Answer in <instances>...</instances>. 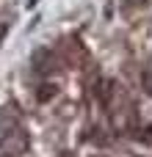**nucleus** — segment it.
<instances>
[{
    "instance_id": "f257e3e1",
    "label": "nucleus",
    "mask_w": 152,
    "mask_h": 157,
    "mask_svg": "<svg viewBox=\"0 0 152 157\" xmlns=\"http://www.w3.org/2000/svg\"><path fill=\"white\" fill-rule=\"evenodd\" d=\"M28 149V135H25V127L14 119H8L3 127H0V152L6 157H17Z\"/></svg>"
},
{
    "instance_id": "f03ea898",
    "label": "nucleus",
    "mask_w": 152,
    "mask_h": 157,
    "mask_svg": "<svg viewBox=\"0 0 152 157\" xmlns=\"http://www.w3.org/2000/svg\"><path fill=\"white\" fill-rule=\"evenodd\" d=\"M55 91H58V88H55L53 83H47V86H39V94H36V99H39V102H50V99L55 97Z\"/></svg>"
},
{
    "instance_id": "7ed1b4c3",
    "label": "nucleus",
    "mask_w": 152,
    "mask_h": 157,
    "mask_svg": "<svg viewBox=\"0 0 152 157\" xmlns=\"http://www.w3.org/2000/svg\"><path fill=\"white\" fill-rule=\"evenodd\" d=\"M144 86H147V91L152 94V72H147V75H144Z\"/></svg>"
},
{
    "instance_id": "20e7f679",
    "label": "nucleus",
    "mask_w": 152,
    "mask_h": 157,
    "mask_svg": "<svg viewBox=\"0 0 152 157\" xmlns=\"http://www.w3.org/2000/svg\"><path fill=\"white\" fill-rule=\"evenodd\" d=\"M30 6H36V0H30Z\"/></svg>"
}]
</instances>
